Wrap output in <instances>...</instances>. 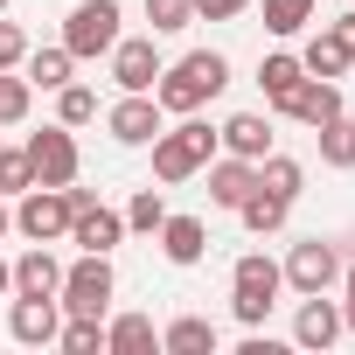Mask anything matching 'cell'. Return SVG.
I'll list each match as a JSON object with an SVG mask.
<instances>
[{
	"label": "cell",
	"mask_w": 355,
	"mask_h": 355,
	"mask_svg": "<svg viewBox=\"0 0 355 355\" xmlns=\"http://www.w3.org/2000/svg\"><path fill=\"white\" fill-rule=\"evenodd\" d=\"M279 293H286V272H279L265 251H244V258L230 265V313H237L244 327H265V313L279 306Z\"/></svg>",
	"instance_id": "obj_3"
},
{
	"label": "cell",
	"mask_w": 355,
	"mask_h": 355,
	"mask_svg": "<svg viewBox=\"0 0 355 355\" xmlns=\"http://www.w3.org/2000/svg\"><path fill=\"white\" fill-rule=\"evenodd\" d=\"M313 139H320V167H355V119L348 112H334L327 125H313Z\"/></svg>",
	"instance_id": "obj_21"
},
{
	"label": "cell",
	"mask_w": 355,
	"mask_h": 355,
	"mask_svg": "<svg viewBox=\"0 0 355 355\" xmlns=\"http://www.w3.org/2000/svg\"><path fill=\"white\" fill-rule=\"evenodd\" d=\"M146 21H153V35H182L196 21V0H146Z\"/></svg>",
	"instance_id": "obj_31"
},
{
	"label": "cell",
	"mask_w": 355,
	"mask_h": 355,
	"mask_svg": "<svg viewBox=\"0 0 355 355\" xmlns=\"http://www.w3.org/2000/svg\"><path fill=\"white\" fill-rule=\"evenodd\" d=\"M279 272H286V286H293V293H327V286L341 279V251H334L327 237H306V244H293V251H286V265H279Z\"/></svg>",
	"instance_id": "obj_8"
},
{
	"label": "cell",
	"mask_w": 355,
	"mask_h": 355,
	"mask_svg": "<svg viewBox=\"0 0 355 355\" xmlns=\"http://www.w3.org/2000/svg\"><path fill=\"white\" fill-rule=\"evenodd\" d=\"M56 348H63V355H105V320L63 313V327H56Z\"/></svg>",
	"instance_id": "obj_26"
},
{
	"label": "cell",
	"mask_w": 355,
	"mask_h": 355,
	"mask_svg": "<svg viewBox=\"0 0 355 355\" xmlns=\"http://www.w3.org/2000/svg\"><path fill=\"white\" fill-rule=\"evenodd\" d=\"M300 77H306V63H300V56H286V49H272V56L258 63V91H265V105H279Z\"/></svg>",
	"instance_id": "obj_23"
},
{
	"label": "cell",
	"mask_w": 355,
	"mask_h": 355,
	"mask_svg": "<svg viewBox=\"0 0 355 355\" xmlns=\"http://www.w3.org/2000/svg\"><path fill=\"white\" fill-rule=\"evenodd\" d=\"M56 286H63L56 251H49V244H28V251L15 258V293H28V300H56Z\"/></svg>",
	"instance_id": "obj_17"
},
{
	"label": "cell",
	"mask_w": 355,
	"mask_h": 355,
	"mask_svg": "<svg viewBox=\"0 0 355 355\" xmlns=\"http://www.w3.org/2000/svg\"><path fill=\"white\" fill-rule=\"evenodd\" d=\"M313 15H320V0H265L272 35H300V28H313Z\"/></svg>",
	"instance_id": "obj_27"
},
{
	"label": "cell",
	"mask_w": 355,
	"mask_h": 355,
	"mask_svg": "<svg viewBox=\"0 0 355 355\" xmlns=\"http://www.w3.org/2000/svg\"><path fill=\"white\" fill-rule=\"evenodd\" d=\"M272 112L313 132V125H327V119L341 112V84H334V77H300V84H293V91H286V98H279Z\"/></svg>",
	"instance_id": "obj_9"
},
{
	"label": "cell",
	"mask_w": 355,
	"mask_h": 355,
	"mask_svg": "<svg viewBox=\"0 0 355 355\" xmlns=\"http://www.w3.org/2000/svg\"><path fill=\"white\" fill-rule=\"evenodd\" d=\"M223 84H230V63L216 56V49H189L182 63H167L160 77H153V98H160V112H202L209 98H223Z\"/></svg>",
	"instance_id": "obj_1"
},
{
	"label": "cell",
	"mask_w": 355,
	"mask_h": 355,
	"mask_svg": "<svg viewBox=\"0 0 355 355\" xmlns=\"http://www.w3.org/2000/svg\"><path fill=\"white\" fill-rule=\"evenodd\" d=\"M160 70H167V63H160L153 35H119V42H112V84H119V91H153Z\"/></svg>",
	"instance_id": "obj_10"
},
{
	"label": "cell",
	"mask_w": 355,
	"mask_h": 355,
	"mask_svg": "<svg viewBox=\"0 0 355 355\" xmlns=\"http://www.w3.org/2000/svg\"><path fill=\"white\" fill-rule=\"evenodd\" d=\"M21 63H28V35L15 21H0V70H21Z\"/></svg>",
	"instance_id": "obj_34"
},
{
	"label": "cell",
	"mask_w": 355,
	"mask_h": 355,
	"mask_svg": "<svg viewBox=\"0 0 355 355\" xmlns=\"http://www.w3.org/2000/svg\"><path fill=\"white\" fill-rule=\"evenodd\" d=\"M21 189H35L28 153H21V146H0V196H21Z\"/></svg>",
	"instance_id": "obj_33"
},
{
	"label": "cell",
	"mask_w": 355,
	"mask_h": 355,
	"mask_svg": "<svg viewBox=\"0 0 355 355\" xmlns=\"http://www.w3.org/2000/svg\"><path fill=\"white\" fill-rule=\"evenodd\" d=\"M216 160V125H202L196 112H182V125H160L153 132V182H189Z\"/></svg>",
	"instance_id": "obj_2"
},
{
	"label": "cell",
	"mask_w": 355,
	"mask_h": 355,
	"mask_svg": "<svg viewBox=\"0 0 355 355\" xmlns=\"http://www.w3.org/2000/svg\"><path fill=\"white\" fill-rule=\"evenodd\" d=\"M56 119H63V125H91V119H98V91L70 77V84L56 91Z\"/></svg>",
	"instance_id": "obj_28"
},
{
	"label": "cell",
	"mask_w": 355,
	"mask_h": 355,
	"mask_svg": "<svg viewBox=\"0 0 355 355\" xmlns=\"http://www.w3.org/2000/svg\"><path fill=\"white\" fill-rule=\"evenodd\" d=\"M341 334H355V293H348V306H341Z\"/></svg>",
	"instance_id": "obj_38"
},
{
	"label": "cell",
	"mask_w": 355,
	"mask_h": 355,
	"mask_svg": "<svg viewBox=\"0 0 355 355\" xmlns=\"http://www.w3.org/2000/svg\"><path fill=\"white\" fill-rule=\"evenodd\" d=\"M251 0H196V21H237Z\"/></svg>",
	"instance_id": "obj_36"
},
{
	"label": "cell",
	"mask_w": 355,
	"mask_h": 355,
	"mask_svg": "<svg viewBox=\"0 0 355 355\" xmlns=\"http://www.w3.org/2000/svg\"><path fill=\"white\" fill-rule=\"evenodd\" d=\"M0 300H15V265L0 258Z\"/></svg>",
	"instance_id": "obj_37"
},
{
	"label": "cell",
	"mask_w": 355,
	"mask_h": 355,
	"mask_svg": "<svg viewBox=\"0 0 355 355\" xmlns=\"http://www.w3.org/2000/svg\"><path fill=\"white\" fill-rule=\"evenodd\" d=\"M320 35H327V42H334V49H341V56L355 63V8H348V15H334V21L320 28Z\"/></svg>",
	"instance_id": "obj_35"
},
{
	"label": "cell",
	"mask_w": 355,
	"mask_h": 355,
	"mask_svg": "<svg viewBox=\"0 0 355 355\" xmlns=\"http://www.w3.org/2000/svg\"><path fill=\"white\" fill-rule=\"evenodd\" d=\"M112 42H119V0H77L63 21V49L91 63V56H112Z\"/></svg>",
	"instance_id": "obj_5"
},
{
	"label": "cell",
	"mask_w": 355,
	"mask_h": 355,
	"mask_svg": "<svg viewBox=\"0 0 355 355\" xmlns=\"http://www.w3.org/2000/svg\"><path fill=\"white\" fill-rule=\"evenodd\" d=\"M0 15H8V0H0Z\"/></svg>",
	"instance_id": "obj_41"
},
{
	"label": "cell",
	"mask_w": 355,
	"mask_h": 355,
	"mask_svg": "<svg viewBox=\"0 0 355 355\" xmlns=\"http://www.w3.org/2000/svg\"><path fill=\"white\" fill-rule=\"evenodd\" d=\"M160 348H167V355H216V327H209L202 313H182V320L160 327Z\"/></svg>",
	"instance_id": "obj_20"
},
{
	"label": "cell",
	"mask_w": 355,
	"mask_h": 355,
	"mask_svg": "<svg viewBox=\"0 0 355 355\" xmlns=\"http://www.w3.org/2000/svg\"><path fill=\"white\" fill-rule=\"evenodd\" d=\"M293 341H300V348H334V341H341V306H334L327 293H300Z\"/></svg>",
	"instance_id": "obj_13"
},
{
	"label": "cell",
	"mask_w": 355,
	"mask_h": 355,
	"mask_svg": "<svg viewBox=\"0 0 355 355\" xmlns=\"http://www.w3.org/2000/svg\"><path fill=\"white\" fill-rule=\"evenodd\" d=\"M160 348V327L146 320V313H119V320H105V355H153Z\"/></svg>",
	"instance_id": "obj_19"
},
{
	"label": "cell",
	"mask_w": 355,
	"mask_h": 355,
	"mask_svg": "<svg viewBox=\"0 0 355 355\" xmlns=\"http://www.w3.org/2000/svg\"><path fill=\"white\" fill-rule=\"evenodd\" d=\"M300 63H306V77H334V84H341V70H348V56H341L327 35H313V42L300 49Z\"/></svg>",
	"instance_id": "obj_32"
},
{
	"label": "cell",
	"mask_w": 355,
	"mask_h": 355,
	"mask_svg": "<svg viewBox=\"0 0 355 355\" xmlns=\"http://www.w3.org/2000/svg\"><path fill=\"white\" fill-rule=\"evenodd\" d=\"M105 125H112L119 146H153V132H160V98H153V91H125V98L105 112Z\"/></svg>",
	"instance_id": "obj_11"
},
{
	"label": "cell",
	"mask_w": 355,
	"mask_h": 355,
	"mask_svg": "<svg viewBox=\"0 0 355 355\" xmlns=\"http://www.w3.org/2000/svg\"><path fill=\"white\" fill-rule=\"evenodd\" d=\"M341 286H348V293H355V251H348V258H341Z\"/></svg>",
	"instance_id": "obj_39"
},
{
	"label": "cell",
	"mask_w": 355,
	"mask_h": 355,
	"mask_svg": "<svg viewBox=\"0 0 355 355\" xmlns=\"http://www.w3.org/2000/svg\"><path fill=\"white\" fill-rule=\"evenodd\" d=\"M15 230V209H8V196H0V237H8Z\"/></svg>",
	"instance_id": "obj_40"
},
{
	"label": "cell",
	"mask_w": 355,
	"mask_h": 355,
	"mask_svg": "<svg viewBox=\"0 0 355 355\" xmlns=\"http://www.w3.org/2000/svg\"><path fill=\"white\" fill-rule=\"evenodd\" d=\"M153 237H160V258H167V265H202V258H209V230H202V216H167Z\"/></svg>",
	"instance_id": "obj_15"
},
{
	"label": "cell",
	"mask_w": 355,
	"mask_h": 355,
	"mask_svg": "<svg viewBox=\"0 0 355 355\" xmlns=\"http://www.w3.org/2000/svg\"><path fill=\"white\" fill-rule=\"evenodd\" d=\"M15 230L28 237V244H56V237H70V196L63 189H21L15 196Z\"/></svg>",
	"instance_id": "obj_6"
},
{
	"label": "cell",
	"mask_w": 355,
	"mask_h": 355,
	"mask_svg": "<svg viewBox=\"0 0 355 355\" xmlns=\"http://www.w3.org/2000/svg\"><path fill=\"white\" fill-rule=\"evenodd\" d=\"M237 216H244V230H258V237H272V230H286V216H293V202H279V196H265V189H251V196L237 202Z\"/></svg>",
	"instance_id": "obj_24"
},
{
	"label": "cell",
	"mask_w": 355,
	"mask_h": 355,
	"mask_svg": "<svg viewBox=\"0 0 355 355\" xmlns=\"http://www.w3.org/2000/svg\"><path fill=\"white\" fill-rule=\"evenodd\" d=\"M119 279H112V251H84L77 265H63V286H56V306L63 313H84V320H105Z\"/></svg>",
	"instance_id": "obj_4"
},
{
	"label": "cell",
	"mask_w": 355,
	"mask_h": 355,
	"mask_svg": "<svg viewBox=\"0 0 355 355\" xmlns=\"http://www.w3.org/2000/svg\"><path fill=\"white\" fill-rule=\"evenodd\" d=\"M28 105H35V84H28V77H15V70H0V125H21V119H28Z\"/></svg>",
	"instance_id": "obj_29"
},
{
	"label": "cell",
	"mask_w": 355,
	"mask_h": 355,
	"mask_svg": "<svg viewBox=\"0 0 355 355\" xmlns=\"http://www.w3.org/2000/svg\"><path fill=\"white\" fill-rule=\"evenodd\" d=\"M167 223V202H160V189H139L132 202H125V230H139V237H153Z\"/></svg>",
	"instance_id": "obj_30"
},
{
	"label": "cell",
	"mask_w": 355,
	"mask_h": 355,
	"mask_svg": "<svg viewBox=\"0 0 355 355\" xmlns=\"http://www.w3.org/2000/svg\"><path fill=\"white\" fill-rule=\"evenodd\" d=\"M202 174H209V202H216V209H237V202L258 189V160H237V153L209 160Z\"/></svg>",
	"instance_id": "obj_14"
},
{
	"label": "cell",
	"mask_w": 355,
	"mask_h": 355,
	"mask_svg": "<svg viewBox=\"0 0 355 355\" xmlns=\"http://www.w3.org/2000/svg\"><path fill=\"white\" fill-rule=\"evenodd\" d=\"M56 327H63V306H56V300H28V293H15V306H8V334H15L21 348H49Z\"/></svg>",
	"instance_id": "obj_12"
},
{
	"label": "cell",
	"mask_w": 355,
	"mask_h": 355,
	"mask_svg": "<svg viewBox=\"0 0 355 355\" xmlns=\"http://www.w3.org/2000/svg\"><path fill=\"white\" fill-rule=\"evenodd\" d=\"M119 237H125V216L105 209V202H91V209L70 216V244H84V251H112Z\"/></svg>",
	"instance_id": "obj_18"
},
{
	"label": "cell",
	"mask_w": 355,
	"mask_h": 355,
	"mask_svg": "<svg viewBox=\"0 0 355 355\" xmlns=\"http://www.w3.org/2000/svg\"><path fill=\"white\" fill-rule=\"evenodd\" d=\"M216 146H223V153H237V160H265V153H272V119L237 112V119H223V125H216Z\"/></svg>",
	"instance_id": "obj_16"
},
{
	"label": "cell",
	"mask_w": 355,
	"mask_h": 355,
	"mask_svg": "<svg viewBox=\"0 0 355 355\" xmlns=\"http://www.w3.org/2000/svg\"><path fill=\"white\" fill-rule=\"evenodd\" d=\"M258 189H265V196H279V202H300L306 167H300V160H286V153H265V160H258Z\"/></svg>",
	"instance_id": "obj_22"
},
{
	"label": "cell",
	"mask_w": 355,
	"mask_h": 355,
	"mask_svg": "<svg viewBox=\"0 0 355 355\" xmlns=\"http://www.w3.org/2000/svg\"><path fill=\"white\" fill-rule=\"evenodd\" d=\"M21 153H28V167H35V182H42V189H70V182H77V167H84V160H77V139H70L63 119L42 125V132H28Z\"/></svg>",
	"instance_id": "obj_7"
},
{
	"label": "cell",
	"mask_w": 355,
	"mask_h": 355,
	"mask_svg": "<svg viewBox=\"0 0 355 355\" xmlns=\"http://www.w3.org/2000/svg\"><path fill=\"white\" fill-rule=\"evenodd\" d=\"M70 70H77V56L56 42V49H28V84H42V91H63L70 84Z\"/></svg>",
	"instance_id": "obj_25"
}]
</instances>
